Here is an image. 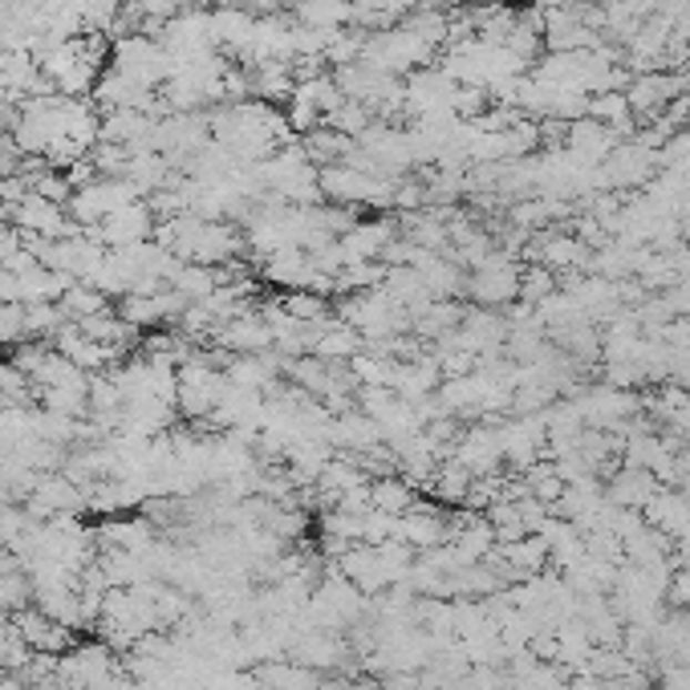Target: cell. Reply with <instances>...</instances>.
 Instances as JSON below:
<instances>
[{
  "label": "cell",
  "instance_id": "3",
  "mask_svg": "<svg viewBox=\"0 0 690 690\" xmlns=\"http://www.w3.org/2000/svg\"><path fill=\"white\" fill-rule=\"evenodd\" d=\"M134 200H143V195H139L131 179H90L82 187H73V200L65 203V212L85 232V227H98L106 215H114Z\"/></svg>",
  "mask_w": 690,
  "mask_h": 690
},
{
  "label": "cell",
  "instance_id": "2",
  "mask_svg": "<svg viewBox=\"0 0 690 690\" xmlns=\"http://www.w3.org/2000/svg\"><path fill=\"white\" fill-rule=\"evenodd\" d=\"M110 65L119 73H126V78H134L139 85H146V90H159L171 78V70H175V61L163 49V41H155V37L146 33L119 37L110 45Z\"/></svg>",
  "mask_w": 690,
  "mask_h": 690
},
{
  "label": "cell",
  "instance_id": "13",
  "mask_svg": "<svg viewBox=\"0 0 690 690\" xmlns=\"http://www.w3.org/2000/svg\"><path fill=\"white\" fill-rule=\"evenodd\" d=\"M354 151V139H345L334 126H317V131L305 134V155H310L313 168H329V163H345V155Z\"/></svg>",
  "mask_w": 690,
  "mask_h": 690
},
{
  "label": "cell",
  "instance_id": "23",
  "mask_svg": "<svg viewBox=\"0 0 690 690\" xmlns=\"http://www.w3.org/2000/svg\"><path fill=\"white\" fill-rule=\"evenodd\" d=\"M0 354H4V345H0Z\"/></svg>",
  "mask_w": 690,
  "mask_h": 690
},
{
  "label": "cell",
  "instance_id": "18",
  "mask_svg": "<svg viewBox=\"0 0 690 690\" xmlns=\"http://www.w3.org/2000/svg\"><path fill=\"white\" fill-rule=\"evenodd\" d=\"M33 577L21 569L12 572H0V609L4 613H17V609H24L29 601H33Z\"/></svg>",
  "mask_w": 690,
  "mask_h": 690
},
{
  "label": "cell",
  "instance_id": "7",
  "mask_svg": "<svg viewBox=\"0 0 690 690\" xmlns=\"http://www.w3.org/2000/svg\"><path fill=\"white\" fill-rule=\"evenodd\" d=\"M212 342L224 345L227 354H264V349H273V329L264 325L261 310H244L232 322L220 325Z\"/></svg>",
  "mask_w": 690,
  "mask_h": 690
},
{
  "label": "cell",
  "instance_id": "6",
  "mask_svg": "<svg viewBox=\"0 0 690 690\" xmlns=\"http://www.w3.org/2000/svg\"><path fill=\"white\" fill-rule=\"evenodd\" d=\"M12 630L21 633L24 642L33 646L37 655H70L73 646V630L70 626H61L58 618H49L45 609L41 606H24V609H17L12 613Z\"/></svg>",
  "mask_w": 690,
  "mask_h": 690
},
{
  "label": "cell",
  "instance_id": "22",
  "mask_svg": "<svg viewBox=\"0 0 690 690\" xmlns=\"http://www.w3.org/2000/svg\"><path fill=\"white\" fill-rule=\"evenodd\" d=\"M9 410H12V403H9V398H4V394H0V418L9 415Z\"/></svg>",
  "mask_w": 690,
  "mask_h": 690
},
{
  "label": "cell",
  "instance_id": "1",
  "mask_svg": "<svg viewBox=\"0 0 690 690\" xmlns=\"http://www.w3.org/2000/svg\"><path fill=\"white\" fill-rule=\"evenodd\" d=\"M362 61H369L374 70L390 73V78H398V73L410 78L415 70H427L430 61H435V49L398 21V24H390V29H374V33H366Z\"/></svg>",
  "mask_w": 690,
  "mask_h": 690
},
{
  "label": "cell",
  "instance_id": "4",
  "mask_svg": "<svg viewBox=\"0 0 690 690\" xmlns=\"http://www.w3.org/2000/svg\"><path fill=\"white\" fill-rule=\"evenodd\" d=\"M85 236H94L106 248H131V244H143V240L155 236V212H151L146 200H134L114 215H106L98 227H85Z\"/></svg>",
  "mask_w": 690,
  "mask_h": 690
},
{
  "label": "cell",
  "instance_id": "8",
  "mask_svg": "<svg viewBox=\"0 0 690 690\" xmlns=\"http://www.w3.org/2000/svg\"><path fill=\"white\" fill-rule=\"evenodd\" d=\"M207 21H212V45L215 49H227V53L248 58L256 17H252L244 4H220V9H207Z\"/></svg>",
  "mask_w": 690,
  "mask_h": 690
},
{
  "label": "cell",
  "instance_id": "17",
  "mask_svg": "<svg viewBox=\"0 0 690 690\" xmlns=\"http://www.w3.org/2000/svg\"><path fill=\"white\" fill-rule=\"evenodd\" d=\"M171 288H175L183 301H207L215 293V268H207V264L179 261L175 276H171Z\"/></svg>",
  "mask_w": 690,
  "mask_h": 690
},
{
  "label": "cell",
  "instance_id": "20",
  "mask_svg": "<svg viewBox=\"0 0 690 690\" xmlns=\"http://www.w3.org/2000/svg\"><path fill=\"white\" fill-rule=\"evenodd\" d=\"M21 248H24V232L12 224V220H0V268H4V261L17 256Z\"/></svg>",
  "mask_w": 690,
  "mask_h": 690
},
{
  "label": "cell",
  "instance_id": "15",
  "mask_svg": "<svg viewBox=\"0 0 690 690\" xmlns=\"http://www.w3.org/2000/svg\"><path fill=\"white\" fill-rule=\"evenodd\" d=\"M369 508L394 516V520L406 516L410 513V484H403V479H394V476H378L369 484Z\"/></svg>",
  "mask_w": 690,
  "mask_h": 690
},
{
  "label": "cell",
  "instance_id": "12",
  "mask_svg": "<svg viewBox=\"0 0 690 690\" xmlns=\"http://www.w3.org/2000/svg\"><path fill=\"white\" fill-rule=\"evenodd\" d=\"M674 94H679V78H667V73H642V78L626 90L630 110H638V114H655V110L662 106V102H670Z\"/></svg>",
  "mask_w": 690,
  "mask_h": 690
},
{
  "label": "cell",
  "instance_id": "16",
  "mask_svg": "<svg viewBox=\"0 0 690 690\" xmlns=\"http://www.w3.org/2000/svg\"><path fill=\"white\" fill-rule=\"evenodd\" d=\"M281 305H285V313L293 317V322L301 325H325V322H334L329 317V297H322V293H310V288H293V293H285L281 297Z\"/></svg>",
  "mask_w": 690,
  "mask_h": 690
},
{
  "label": "cell",
  "instance_id": "5",
  "mask_svg": "<svg viewBox=\"0 0 690 690\" xmlns=\"http://www.w3.org/2000/svg\"><path fill=\"white\" fill-rule=\"evenodd\" d=\"M9 220L17 227H21L24 236H49V240H61V236H78L82 227L73 224L70 212L61 207V203L45 200V195H37V191H29L17 207L9 212Z\"/></svg>",
  "mask_w": 690,
  "mask_h": 690
},
{
  "label": "cell",
  "instance_id": "19",
  "mask_svg": "<svg viewBox=\"0 0 690 690\" xmlns=\"http://www.w3.org/2000/svg\"><path fill=\"white\" fill-rule=\"evenodd\" d=\"M21 342H29V325H24V305L9 301V305H0V345H4V349H17Z\"/></svg>",
  "mask_w": 690,
  "mask_h": 690
},
{
  "label": "cell",
  "instance_id": "10",
  "mask_svg": "<svg viewBox=\"0 0 690 690\" xmlns=\"http://www.w3.org/2000/svg\"><path fill=\"white\" fill-rule=\"evenodd\" d=\"M288 12L305 29H349L354 24V0H293Z\"/></svg>",
  "mask_w": 690,
  "mask_h": 690
},
{
  "label": "cell",
  "instance_id": "9",
  "mask_svg": "<svg viewBox=\"0 0 690 690\" xmlns=\"http://www.w3.org/2000/svg\"><path fill=\"white\" fill-rule=\"evenodd\" d=\"M516 293H520V276H516V268H508L504 256H488V264H479L476 276H471V297L479 305H504Z\"/></svg>",
  "mask_w": 690,
  "mask_h": 690
},
{
  "label": "cell",
  "instance_id": "21",
  "mask_svg": "<svg viewBox=\"0 0 690 690\" xmlns=\"http://www.w3.org/2000/svg\"><path fill=\"white\" fill-rule=\"evenodd\" d=\"M106 690H151V687H146V682H139L134 674H119V679L110 682Z\"/></svg>",
  "mask_w": 690,
  "mask_h": 690
},
{
  "label": "cell",
  "instance_id": "11",
  "mask_svg": "<svg viewBox=\"0 0 690 690\" xmlns=\"http://www.w3.org/2000/svg\"><path fill=\"white\" fill-rule=\"evenodd\" d=\"M362 349H366V337L345 322H325L322 334H317V345H313V354L325 357V362H354Z\"/></svg>",
  "mask_w": 690,
  "mask_h": 690
},
{
  "label": "cell",
  "instance_id": "14",
  "mask_svg": "<svg viewBox=\"0 0 690 690\" xmlns=\"http://www.w3.org/2000/svg\"><path fill=\"white\" fill-rule=\"evenodd\" d=\"M61 313H65V322H85V317H94V313H106L110 310V297L102 288L85 285V281H70V288L61 293Z\"/></svg>",
  "mask_w": 690,
  "mask_h": 690
}]
</instances>
